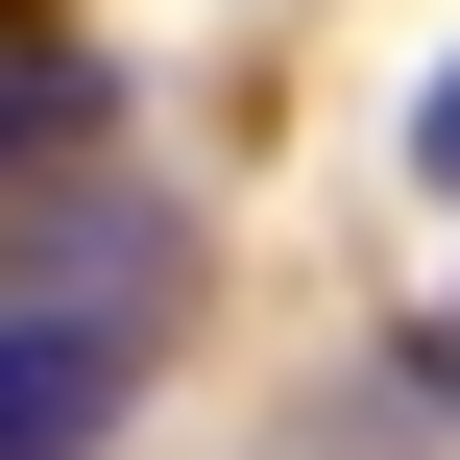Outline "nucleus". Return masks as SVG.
Instances as JSON below:
<instances>
[{
	"mask_svg": "<svg viewBox=\"0 0 460 460\" xmlns=\"http://www.w3.org/2000/svg\"><path fill=\"white\" fill-rule=\"evenodd\" d=\"M121 388H146L121 315H0V460H97V437H121Z\"/></svg>",
	"mask_w": 460,
	"mask_h": 460,
	"instance_id": "obj_1",
	"label": "nucleus"
},
{
	"mask_svg": "<svg viewBox=\"0 0 460 460\" xmlns=\"http://www.w3.org/2000/svg\"><path fill=\"white\" fill-rule=\"evenodd\" d=\"M24 146H97V73H73V49H24V24H0V170H24Z\"/></svg>",
	"mask_w": 460,
	"mask_h": 460,
	"instance_id": "obj_2",
	"label": "nucleus"
},
{
	"mask_svg": "<svg viewBox=\"0 0 460 460\" xmlns=\"http://www.w3.org/2000/svg\"><path fill=\"white\" fill-rule=\"evenodd\" d=\"M412 170H437V194H460V49H437V97H412Z\"/></svg>",
	"mask_w": 460,
	"mask_h": 460,
	"instance_id": "obj_3",
	"label": "nucleus"
}]
</instances>
